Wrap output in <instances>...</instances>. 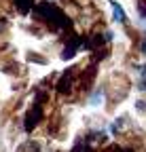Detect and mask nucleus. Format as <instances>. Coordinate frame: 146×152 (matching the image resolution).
Wrapping results in <instances>:
<instances>
[{"mask_svg":"<svg viewBox=\"0 0 146 152\" xmlns=\"http://www.w3.org/2000/svg\"><path fill=\"white\" fill-rule=\"evenodd\" d=\"M34 13L38 15L40 19H45L53 30H62V28L68 26V17L55 4H51V2H38V4L34 7Z\"/></svg>","mask_w":146,"mask_h":152,"instance_id":"1","label":"nucleus"},{"mask_svg":"<svg viewBox=\"0 0 146 152\" xmlns=\"http://www.w3.org/2000/svg\"><path fill=\"white\" fill-rule=\"evenodd\" d=\"M40 121H43V104H34V106L28 110L26 118H23V129L30 133V131H34L36 127H38Z\"/></svg>","mask_w":146,"mask_h":152,"instance_id":"2","label":"nucleus"},{"mask_svg":"<svg viewBox=\"0 0 146 152\" xmlns=\"http://www.w3.org/2000/svg\"><path fill=\"white\" fill-rule=\"evenodd\" d=\"M72 85H74V70H66L62 74L59 83H57V93H62V95L70 93L72 91Z\"/></svg>","mask_w":146,"mask_h":152,"instance_id":"3","label":"nucleus"},{"mask_svg":"<svg viewBox=\"0 0 146 152\" xmlns=\"http://www.w3.org/2000/svg\"><path fill=\"white\" fill-rule=\"evenodd\" d=\"M79 45H81V40L74 36V38H72V40L66 45V49L62 51V59H64V61H66V59H72V57H74V53L79 51Z\"/></svg>","mask_w":146,"mask_h":152,"instance_id":"4","label":"nucleus"},{"mask_svg":"<svg viewBox=\"0 0 146 152\" xmlns=\"http://www.w3.org/2000/svg\"><path fill=\"white\" fill-rule=\"evenodd\" d=\"M104 97H106V89L100 87V89H95V93L89 97V104H91V106H100V104L104 102Z\"/></svg>","mask_w":146,"mask_h":152,"instance_id":"5","label":"nucleus"},{"mask_svg":"<svg viewBox=\"0 0 146 152\" xmlns=\"http://www.w3.org/2000/svg\"><path fill=\"white\" fill-rule=\"evenodd\" d=\"M17 152H40V144L38 142H23L17 148Z\"/></svg>","mask_w":146,"mask_h":152,"instance_id":"6","label":"nucleus"},{"mask_svg":"<svg viewBox=\"0 0 146 152\" xmlns=\"http://www.w3.org/2000/svg\"><path fill=\"white\" fill-rule=\"evenodd\" d=\"M15 7L19 9L21 15H28L30 9H32V0H15Z\"/></svg>","mask_w":146,"mask_h":152,"instance_id":"7","label":"nucleus"},{"mask_svg":"<svg viewBox=\"0 0 146 152\" xmlns=\"http://www.w3.org/2000/svg\"><path fill=\"white\" fill-rule=\"evenodd\" d=\"M110 7H112V11H114V19H117V21H121V23H125V21H127V17H125L123 7H119L117 2H110Z\"/></svg>","mask_w":146,"mask_h":152,"instance_id":"8","label":"nucleus"},{"mask_svg":"<svg viewBox=\"0 0 146 152\" xmlns=\"http://www.w3.org/2000/svg\"><path fill=\"white\" fill-rule=\"evenodd\" d=\"M138 87H140L142 91H146V64L140 68V83H138Z\"/></svg>","mask_w":146,"mask_h":152,"instance_id":"9","label":"nucleus"},{"mask_svg":"<svg viewBox=\"0 0 146 152\" xmlns=\"http://www.w3.org/2000/svg\"><path fill=\"white\" fill-rule=\"evenodd\" d=\"M136 108H138L140 112H146V102H144V99H140V102H136Z\"/></svg>","mask_w":146,"mask_h":152,"instance_id":"10","label":"nucleus"},{"mask_svg":"<svg viewBox=\"0 0 146 152\" xmlns=\"http://www.w3.org/2000/svg\"><path fill=\"white\" fill-rule=\"evenodd\" d=\"M83 152H95V150L91 148V146H85V148H83Z\"/></svg>","mask_w":146,"mask_h":152,"instance_id":"11","label":"nucleus"}]
</instances>
